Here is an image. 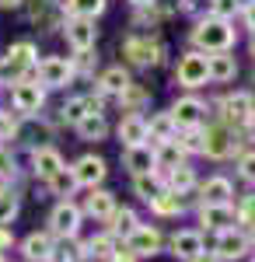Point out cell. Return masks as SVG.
Here are the masks:
<instances>
[{"mask_svg": "<svg viewBox=\"0 0 255 262\" xmlns=\"http://www.w3.org/2000/svg\"><path fill=\"white\" fill-rule=\"evenodd\" d=\"M32 161H35V175H42V179H53L59 168H63V158H59V150H53V147H39Z\"/></svg>", "mask_w": 255, "mask_h": 262, "instance_id": "cell-21", "label": "cell"}, {"mask_svg": "<svg viewBox=\"0 0 255 262\" xmlns=\"http://www.w3.org/2000/svg\"><path fill=\"white\" fill-rule=\"evenodd\" d=\"M122 53L137 63V67H154V63H161V53L164 49L151 39H126L122 42Z\"/></svg>", "mask_w": 255, "mask_h": 262, "instance_id": "cell-5", "label": "cell"}, {"mask_svg": "<svg viewBox=\"0 0 255 262\" xmlns=\"http://www.w3.org/2000/svg\"><path fill=\"white\" fill-rule=\"evenodd\" d=\"M154 158H157L161 168H168V171H172V168H178V161H182V147H178L175 140H164V147L157 150Z\"/></svg>", "mask_w": 255, "mask_h": 262, "instance_id": "cell-32", "label": "cell"}, {"mask_svg": "<svg viewBox=\"0 0 255 262\" xmlns=\"http://www.w3.org/2000/svg\"><path fill=\"white\" fill-rule=\"evenodd\" d=\"M151 206H154V213H161V217H175V213H182L178 192H157L154 200H151Z\"/></svg>", "mask_w": 255, "mask_h": 262, "instance_id": "cell-27", "label": "cell"}, {"mask_svg": "<svg viewBox=\"0 0 255 262\" xmlns=\"http://www.w3.org/2000/svg\"><path fill=\"white\" fill-rule=\"evenodd\" d=\"M95 21L91 18H74L70 25H67V42L74 46V49H91L95 46Z\"/></svg>", "mask_w": 255, "mask_h": 262, "instance_id": "cell-13", "label": "cell"}, {"mask_svg": "<svg viewBox=\"0 0 255 262\" xmlns=\"http://www.w3.org/2000/svg\"><path fill=\"white\" fill-rule=\"evenodd\" d=\"M11 175H14V158H11V150L0 147V179H11Z\"/></svg>", "mask_w": 255, "mask_h": 262, "instance_id": "cell-41", "label": "cell"}, {"mask_svg": "<svg viewBox=\"0 0 255 262\" xmlns=\"http://www.w3.org/2000/svg\"><path fill=\"white\" fill-rule=\"evenodd\" d=\"M21 0H0V7H18Z\"/></svg>", "mask_w": 255, "mask_h": 262, "instance_id": "cell-49", "label": "cell"}, {"mask_svg": "<svg viewBox=\"0 0 255 262\" xmlns=\"http://www.w3.org/2000/svg\"><path fill=\"white\" fill-rule=\"evenodd\" d=\"M133 185H137V192H140V200H154L157 192H161V185H157L154 179H151V175H137V179H133Z\"/></svg>", "mask_w": 255, "mask_h": 262, "instance_id": "cell-38", "label": "cell"}, {"mask_svg": "<svg viewBox=\"0 0 255 262\" xmlns=\"http://www.w3.org/2000/svg\"><path fill=\"white\" fill-rule=\"evenodd\" d=\"M88 213H91V217H112V213H116L112 192H91V196H88Z\"/></svg>", "mask_w": 255, "mask_h": 262, "instance_id": "cell-26", "label": "cell"}, {"mask_svg": "<svg viewBox=\"0 0 255 262\" xmlns=\"http://www.w3.org/2000/svg\"><path fill=\"white\" fill-rule=\"evenodd\" d=\"M248 133H252V140H255V112L248 116Z\"/></svg>", "mask_w": 255, "mask_h": 262, "instance_id": "cell-48", "label": "cell"}, {"mask_svg": "<svg viewBox=\"0 0 255 262\" xmlns=\"http://www.w3.org/2000/svg\"><path fill=\"white\" fill-rule=\"evenodd\" d=\"M21 252L28 262H49L53 259V242H49V234H28Z\"/></svg>", "mask_w": 255, "mask_h": 262, "instance_id": "cell-18", "label": "cell"}, {"mask_svg": "<svg viewBox=\"0 0 255 262\" xmlns=\"http://www.w3.org/2000/svg\"><path fill=\"white\" fill-rule=\"evenodd\" d=\"M137 227L140 224H137V213H133V210H116V213H112V231H116V234H126V238H130Z\"/></svg>", "mask_w": 255, "mask_h": 262, "instance_id": "cell-31", "label": "cell"}, {"mask_svg": "<svg viewBox=\"0 0 255 262\" xmlns=\"http://www.w3.org/2000/svg\"><path fill=\"white\" fill-rule=\"evenodd\" d=\"M147 133L151 137H157V140H172V133H175V119H172V112H161V116H154V119L147 122Z\"/></svg>", "mask_w": 255, "mask_h": 262, "instance_id": "cell-28", "label": "cell"}, {"mask_svg": "<svg viewBox=\"0 0 255 262\" xmlns=\"http://www.w3.org/2000/svg\"><path fill=\"white\" fill-rule=\"evenodd\" d=\"M238 171H241L245 182H255V154H245V158L238 161Z\"/></svg>", "mask_w": 255, "mask_h": 262, "instance_id": "cell-40", "label": "cell"}, {"mask_svg": "<svg viewBox=\"0 0 255 262\" xmlns=\"http://www.w3.org/2000/svg\"><path fill=\"white\" fill-rule=\"evenodd\" d=\"M175 77H178L182 88H199V84L210 81V63H206V56H199V53H185L178 60Z\"/></svg>", "mask_w": 255, "mask_h": 262, "instance_id": "cell-2", "label": "cell"}, {"mask_svg": "<svg viewBox=\"0 0 255 262\" xmlns=\"http://www.w3.org/2000/svg\"><path fill=\"white\" fill-rule=\"evenodd\" d=\"M193 42H196L199 49H210V53H224L231 42H235V28L227 25L224 18H206L196 25V32H193Z\"/></svg>", "mask_w": 255, "mask_h": 262, "instance_id": "cell-1", "label": "cell"}, {"mask_svg": "<svg viewBox=\"0 0 255 262\" xmlns=\"http://www.w3.org/2000/svg\"><path fill=\"white\" fill-rule=\"evenodd\" d=\"M126 245L133 248V255H137V259L157 255V252H161V231H157V227H143V224H140L137 231L126 238Z\"/></svg>", "mask_w": 255, "mask_h": 262, "instance_id": "cell-6", "label": "cell"}, {"mask_svg": "<svg viewBox=\"0 0 255 262\" xmlns=\"http://www.w3.org/2000/svg\"><path fill=\"white\" fill-rule=\"evenodd\" d=\"M189 262H220V259H217V255H203V252H199L196 259H189Z\"/></svg>", "mask_w": 255, "mask_h": 262, "instance_id": "cell-47", "label": "cell"}, {"mask_svg": "<svg viewBox=\"0 0 255 262\" xmlns=\"http://www.w3.org/2000/svg\"><path fill=\"white\" fill-rule=\"evenodd\" d=\"M101 91H105V95H122V91H126V84H130V74H126V70H122V67H112V70H105V74H101Z\"/></svg>", "mask_w": 255, "mask_h": 262, "instance_id": "cell-23", "label": "cell"}, {"mask_svg": "<svg viewBox=\"0 0 255 262\" xmlns=\"http://www.w3.org/2000/svg\"><path fill=\"white\" fill-rule=\"evenodd\" d=\"M67 11L74 18H95L105 11V0H67Z\"/></svg>", "mask_w": 255, "mask_h": 262, "instance_id": "cell-30", "label": "cell"}, {"mask_svg": "<svg viewBox=\"0 0 255 262\" xmlns=\"http://www.w3.org/2000/svg\"><path fill=\"white\" fill-rule=\"evenodd\" d=\"M248 252V238L245 234H238V231H220V238H217V259H241Z\"/></svg>", "mask_w": 255, "mask_h": 262, "instance_id": "cell-14", "label": "cell"}, {"mask_svg": "<svg viewBox=\"0 0 255 262\" xmlns=\"http://www.w3.org/2000/svg\"><path fill=\"white\" fill-rule=\"evenodd\" d=\"M56 0H35L32 7H28V18L35 21V25H46L49 21V14H56ZM49 28H53V21H49Z\"/></svg>", "mask_w": 255, "mask_h": 262, "instance_id": "cell-33", "label": "cell"}, {"mask_svg": "<svg viewBox=\"0 0 255 262\" xmlns=\"http://www.w3.org/2000/svg\"><path fill=\"white\" fill-rule=\"evenodd\" d=\"M172 252L185 262L196 259L199 252H203V234H199V231H178L175 238H172Z\"/></svg>", "mask_w": 255, "mask_h": 262, "instance_id": "cell-15", "label": "cell"}, {"mask_svg": "<svg viewBox=\"0 0 255 262\" xmlns=\"http://www.w3.org/2000/svg\"><path fill=\"white\" fill-rule=\"evenodd\" d=\"M105 171H109V168H105V161H101V158H95V154H84V158L74 164L77 185H91V189H95V185L105 179Z\"/></svg>", "mask_w": 255, "mask_h": 262, "instance_id": "cell-12", "label": "cell"}, {"mask_svg": "<svg viewBox=\"0 0 255 262\" xmlns=\"http://www.w3.org/2000/svg\"><path fill=\"white\" fill-rule=\"evenodd\" d=\"M252 262H255V259H252Z\"/></svg>", "mask_w": 255, "mask_h": 262, "instance_id": "cell-54", "label": "cell"}, {"mask_svg": "<svg viewBox=\"0 0 255 262\" xmlns=\"http://www.w3.org/2000/svg\"><path fill=\"white\" fill-rule=\"evenodd\" d=\"M88 112H98V101L95 98H74V101L63 105V119L67 122H80Z\"/></svg>", "mask_w": 255, "mask_h": 262, "instance_id": "cell-24", "label": "cell"}, {"mask_svg": "<svg viewBox=\"0 0 255 262\" xmlns=\"http://www.w3.org/2000/svg\"><path fill=\"white\" fill-rule=\"evenodd\" d=\"M11 101H14L18 112L32 116V112H39V108H42V88L35 81H18V88L11 91Z\"/></svg>", "mask_w": 255, "mask_h": 262, "instance_id": "cell-9", "label": "cell"}, {"mask_svg": "<svg viewBox=\"0 0 255 262\" xmlns=\"http://www.w3.org/2000/svg\"><path fill=\"white\" fill-rule=\"evenodd\" d=\"M77 133L84 137V140H101V137L109 133V122H105L101 112H88V116L77 122Z\"/></svg>", "mask_w": 255, "mask_h": 262, "instance_id": "cell-22", "label": "cell"}, {"mask_svg": "<svg viewBox=\"0 0 255 262\" xmlns=\"http://www.w3.org/2000/svg\"><path fill=\"white\" fill-rule=\"evenodd\" d=\"M14 213H18V196L14 192H0V224L14 221Z\"/></svg>", "mask_w": 255, "mask_h": 262, "instance_id": "cell-39", "label": "cell"}, {"mask_svg": "<svg viewBox=\"0 0 255 262\" xmlns=\"http://www.w3.org/2000/svg\"><path fill=\"white\" fill-rule=\"evenodd\" d=\"M172 192H185V189H193V168H172Z\"/></svg>", "mask_w": 255, "mask_h": 262, "instance_id": "cell-37", "label": "cell"}, {"mask_svg": "<svg viewBox=\"0 0 255 262\" xmlns=\"http://www.w3.org/2000/svg\"><path fill=\"white\" fill-rule=\"evenodd\" d=\"M49 185H53V192H59V196H63V192L70 196V189L77 185V175H74V168H70V171H67V168H59L56 175L49 179Z\"/></svg>", "mask_w": 255, "mask_h": 262, "instance_id": "cell-36", "label": "cell"}, {"mask_svg": "<svg viewBox=\"0 0 255 262\" xmlns=\"http://www.w3.org/2000/svg\"><path fill=\"white\" fill-rule=\"evenodd\" d=\"M224 108H227V112H224L227 119L241 122V119H248V116L255 112V101H252L248 91H238V95H227V98H224Z\"/></svg>", "mask_w": 255, "mask_h": 262, "instance_id": "cell-19", "label": "cell"}, {"mask_svg": "<svg viewBox=\"0 0 255 262\" xmlns=\"http://www.w3.org/2000/svg\"><path fill=\"white\" fill-rule=\"evenodd\" d=\"M112 262H137V255H133V248L126 245V248H116V252H112Z\"/></svg>", "mask_w": 255, "mask_h": 262, "instance_id": "cell-43", "label": "cell"}, {"mask_svg": "<svg viewBox=\"0 0 255 262\" xmlns=\"http://www.w3.org/2000/svg\"><path fill=\"white\" fill-rule=\"evenodd\" d=\"M0 262H4V252H0Z\"/></svg>", "mask_w": 255, "mask_h": 262, "instance_id": "cell-53", "label": "cell"}, {"mask_svg": "<svg viewBox=\"0 0 255 262\" xmlns=\"http://www.w3.org/2000/svg\"><path fill=\"white\" fill-rule=\"evenodd\" d=\"M203 116H206V105L199 98H178L175 108H172L175 126H185V129H196L199 122H203Z\"/></svg>", "mask_w": 255, "mask_h": 262, "instance_id": "cell-10", "label": "cell"}, {"mask_svg": "<svg viewBox=\"0 0 255 262\" xmlns=\"http://www.w3.org/2000/svg\"><path fill=\"white\" fill-rule=\"evenodd\" d=\"M119 98H122V105H130V108H140L143 101L151 98V91H147L143 84H133V81H130V84H126V91H122Z\"/></svg>", "mask_w": 255, "mask_h": 262, "instance_id": "cell-35", "label": "cell"}, {"mask_svg": "<svg viewBox=\"0 0 255 262\" xmlns=\"http://www.w3.org/2000/svg\"><path fill=\"white\" fill-rule=\"evenodd\" d=\"M39 77L46 88H63V84H70L74 77V63L63 60V56H46L39 63Z\"/></svg>", "mask_w": 255, "mask_h": 262, "instance_id": "cell-3", "label": "cell"}, {"mask_svg": "<svg viewBox=\"0 0 255 262\" xmlns=\"http://www.w3.org/2000/svg\"><path fill=\"white\" fill-rule=\"evenodd\" d=\"M231 150H235V137H231L227 126H210V129L203 133V154H210V158H227Z\"/></svg>", "mask_w": 255, "mask_h": 262, "instance_id": "cell-8", "label": "cell"}, {"mask_svg": "<svg viewBox=\"0 0 255 262\" xmlns=\"http://www.w3.org/2000/svg\"><path fill=\"white\" fill-rule=\"evenodd\" d=\"M248 245H252V248H255V224H252V238H248Z\"/></svg>", "mask_w": 255, "mask_h": 262, "instance_id": "cell-51", "label": "cell"}, {"mask_svg": "<svg viewBox=\"0 0 255 262\" xmlns=\"http://www.w3.org/2000/svg\"><path fill=\"white\" fill-rule=\"evenodd\" d=\"M11 133H14V122H11L7 116H4V112H0V140H4V137H11Z\"/></svg>", "mask_w": 255, "mask_h": 262, "instance_id": "cell-44", "label": "cell"}, {"mask_svg": "<svg viewBox=\"0 0 255 262\" xmlns=\"http://www.w3.org/2000/svg\"><path fill=\"white\" fill-rule=\"evenodd\" d=\"M133 4H137V7H151L154 0H133Z\"/></svg>", "mask_w": 255, "mask_h": 262, "instance_id": "cell-50", "label": "cell"}, {"mask_svg": "<svg viewBox=\"0 0 255 262\" xmlns=\"http://www.w3.org/2000/svg\"><path fill=\"white\" fill-rule=\"evenodd\" d=\"M84 255H88V252H84L74 238H63V245L53 248V259H49V262H80Z\"/></svg>", "mask_w": 255, "mask_h": 262, "instance_id": "cell-29", "label": "cell"}, {"mask_svg": "<svg viewBox=\"0 0 255 262\" xmlns=\"http://www.w3.org/2000/svg\"><path fill=\"white\" fill-rule=\"evenodd\" d=\"M49 224H53V234L74 238L77 227H80V210L74 206V203H59L56 210H53V217H49Z\"/></svg>", "mask_w": 255, "mask_h": 262, "instance_id": "cell-7", "label": "cell"}, {"mask_svg": "<svg viewBox=\"0 0 255 262\" xmlns=\"http://www.w3.org/2000/svg\"><path fill=\"white\" fill-rule=\"evenodd\" d=\"M88 255H95V259H112V252H116V245H112V238L109 234H98V238H91L88 242V248H84Z\"/></svg>", "mask_w": 255, "mask_h": 262, "instance_id": "cell-34", "label": "cell"}, {"mask_svg": "<svg viewBox=\"0 0 255 262\" xmlns=\"http://www.w3.org/2000/svg\"><path fill=\"white\" fill-rule=\"evenodd\" d=\"M122 164H126L133 175H151V171H154V164H157V158H154V150H151V147L137 143V147H126Z\"/></svg>", "mask_w": 255, "mask_h": 262, "instance_id": "cell-11", "label": "cell"}, {"mask_svg": "<svg viewBox=\"0 0 255 262\" xmlns=\"http://www.w3.org/2000/svg\"><path fill=\"white\" fill-rule=\"evenodd\" d=\"M119 140L126 143V147H137V143L147 140V119L143 116H126V119L119 122Z\"/></svg>", "mask_w": 255, "mask_h": 262, "instance_id": "cell-16", "label": "cell"}, {"mask_svg": "<svg viewBox=\"0 0 255 262\" xmlns=\"http://www.w3.org/2000/svg\"><path fill=\"white\" fill-rule=\"evenodd\" d=\"M252 56H255V35H252Z\"/></svg>", "mask_w": 255, "mask_h": 262, "instance_id": "cell-52", "label": "cell"}, {"mask_svg": "<svg viewBox=\"0 0 255 262\" xmlns=\"http://www.w3.org/2000/svg\"><path fill=\"white\" fill-rule=\"evenodd\" d=\"M178 147H182V150H203V137H199V133H189Z\"/></svg>", "mask_w": 255, "mask_h": 262, "instance_id": "cell-42", "label": "cell"}, {"mask_svg": "<svg viewBox=\"0 0 255 262\" xmlns=\"http://www.w3.org/2000/svg\"><path fill=\"white\" fill-rule=\"evenodd\" d=\"M206 63H210V81H231V77L238 74V63H235V56H231L227 49L206 56Z\"/></svg>", "mask_w": 255, "mask_h": 262, "instance_id": "cell-20", "label": "cell"}, {"mask_svg": "<svg viewBox=\"0 0 255 262\" xmlns=\"http://www.w3.org/2000/svg\"><path fill=\"white\" fill-rule=\"evenodd\" d=\"M199 221H203L206 231H227V227L238 221V210L231 203H206V206L199 210Z\"/></svg>", "mask_w": 255, "mask_h": 262, "instance_id": "cell-4", "label": "cell"}, {"mask_svg": "<svg viewBox=\"0 0 255 262\" xmlns=\"http://www.w3.org/2000/svg\"><path fill=\"white\" fill-rule=\"evenodd\" d=\"M7 245H11V231L0 224V248H7Z\"/></svg>", "mask_w": 255, "mask_h": 262, "instance_id": "cell-46", "label": "cell"}, {"mask_svg": "<svg viewBox=\"0 0 255 262\" xmlns=\"http://www.w3.org/2000/svg\"><path fill=\"white\" fill-rule=\"evenodd\" d=\"M32 63H35V46H32V42H18V46H11V49H7L4 67H7L11 74H21V70H28Z\"/></svg>", "mask_w": 255, "mask_h": 262, "instance_id": "cell-17", "label": "cell"}, {"mask_svg": "<svg viewBox=\"0 0 255 262\" xmlns=\"http://www.w3.org/2000/svg\"><path fill=\"white\" fill-rule=\"evenodd\" d=\"M203 200L206 203H231V182L227 179H210L206 185H203Z\"/></svg>", "mask_w": 255, "mask_h": 262, "instance_id": "cell-25", "label": "cell"}, {"mask_svg": "<svg viewBox=\"0 0 255 262\" xmlns=\"http://www.w3.org/2000/svg\"><path fill=\"white\" fill-rule=\"evenodd\" d=\"M245 25L252 28V35H255V4H248V7H245Z\"/></svg>", "mask_w": 255, "mask_h": 262, "instance_id": "cell-45", "label": "cell"}]
</instances>
